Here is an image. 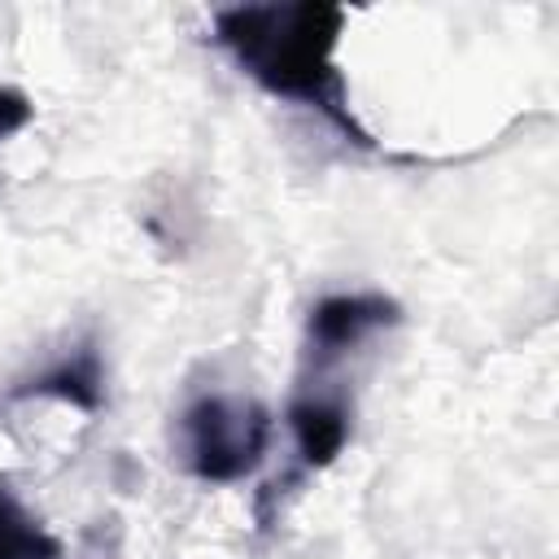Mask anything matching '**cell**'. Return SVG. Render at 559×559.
I'll list each match as a JSON object with an SVG mask.
<instances>
[{
  "label": "cell",
  "instance_id": "cell-7",
  "mask_svg": "<svg viewBox=\"0 0 559 559\" xmlns=\"http://www.w3.org/2000/svg\"><path fill=\"white\" fill-rule=\"evenodd\" d=\"M31 118H35V105H31V96H26L22 87H9V83H0V140L17 135V131H22Z\"/></svg>",
  "mask_w": 559,
  "mask_h": 559
},
{
  "label": "cell",
  "instance_id": "cell-2",
  "mask_svg": "<svg viewBox=\"0 0 559 559\" xmlns=\"http://www.w3.org/2000/svg\"><path fill=\"white\" fill-rule=\"evenodd\" d=\"M179 441H183V463L197 480L231 485L258 472L271 445V415L253 397L205 393L179 415Z\"/></svg>",
  "mask_w": 559,
  "mask_h": 559
},
{
  "label": "cell",
  "instance_id": "cell-1",
  "mask_svg": "<svg viewBox=\"0 0 559 559\" xmlns=\"http://www.w3.org/2000/svg\"><path fill=\"white\" fill-rule=\"evenodd\" d=\"M345 13L336 4H236L214 13V44L262 92L323 114L354 144H371L336 70Z\"/></svg>",
  "mask_w": 559,
  "mask_h": 559
},
{
  "label": "cell",
  "instance_id": "cell-5",
  "mask_svg": "<svg viewBox=\"0 0 559 559\" xmlns=\"http://www.w3.org/2000/svg\"><path fill=\"white\" fill-rule=\"evenodd\" d=\"M100 389H105V376H100V358L92 345H79L74 354H66L61 362H52L48 371H39L35 380H26L17 389V397L35 393V397H57V402H70L79 411H96L100 406Z\"/></svg>",
  "mask_w": 559,
  "mask_h": 559
},
{
  "label": "cell",
  "instance_id": "cell-6",
  "mask_svg": "<svg viewBox=\"0 0 559 559\" xmlns=\"http://www.w3.org/2000/svg\"><path fill=\"white\" fill-rule=\"evenodd\" d=\"M0 559H61L57 537L17 502L4 476H0Z\"/></svg>",
  "mask_w": 559,
  "mask_h": 559
},
{
  "label": "cell",
  "instance_id": "cell-4",
  "mask_svg": "<svg viewBox=\"0 0 559 559\" xmlns=\"http://www.w3.org/2000/svg\"><path fill=\"white\" fill-rule=\"evenodd\" d=\"M349 424H354V419H349V397H345L336 384L310 376V380L293 393V402H288V432H293L297 463H301L306 472H323V467L345 450Z\"/></svg>",
  "mask_w": 559,
  "mask_h": 559
},
{
  "label": "cell",
  "instance_id": "cell-3",
  "mask_svg": "<svg viewBox=\"0 0 559 559\" xmlns=\"http://www.w3.org/2000/svg\"><path fill=\"white\" fill-rule=\"evenodd\" d=\"M402 319L397 301L384 293H332L310 306L306 319V367L310 376H328L345 354H354L367 336L393 328Z\"/></svg>",
  "mask_w": 559,
  "mask_h": 559
}]
</instances>
